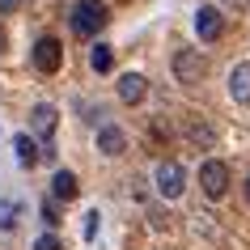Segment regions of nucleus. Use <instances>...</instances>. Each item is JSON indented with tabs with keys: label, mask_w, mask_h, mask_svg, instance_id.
<instances>
[{
	"label": "nucleus",
	"mask_w": 250,
	"mask_h": 250,
	"mask_svg": "<svg viewBox=\"0 0 250 250\" xmlns=\"http://www.w3.org/2000/svg\"><path fill=\"white\" fill-rule=\"evenodd\" d=\"M106 26V4L102 0H77V9H72V30L77 34H98Z\"/></svg>",
	"instance_id": "1"
},
{
	"label": "nucleus",
	"mask_w": 250,
	"mask_h": 250,
	"mask_svg": "<svg viewBox=\"0 0 250 250\" xmlns=\"http://www.w3.org/2000/svg\"><path fill=\"white\" fill-rule=\"evenodd\" d=\"M183 187H187L183 161H161V166H157V191H161V199H178V195H183Z\"/></svg>",
	"instance_id": "2"
},
{
	"label": "nucleus",
	"mask_w": 250,
	"mask_h": 250,
	"mask_svg": "<svg viewBox=\"0 0 250 250\" xmlns=\"http://www.w3.org/2000/svg\"><path fill=\"white\" fill-rule=\"evenodd\" d=\"M199 183H204V191H208L212 199H221L225 191H229V166H225V161H204V166H199Z\"/></svg>",
	"instance_id": "3"
},
{
	"label": "nucleus",
	"mask_w": 250,
	"mask_h": 250,
	"mask_svg": "<svg viewBox=\"0 0 250 250\" xmlns=\"http://www.w3.org/2000/svg\"><path fill=\"white\" fill-rule=\"evenodd\" d=\"M174 77H178V81H187V85L204 81V55H199L195 47H183V51L174 55Z\"/></svg>",
	"instance_id": "4"
},
{
	"label": "nucleus",
	"mask_w": 250,
	"mask_h": 250,
	"mask_svg": "<svg viewBox=\"0 0 250 250\" xmlns=\"http://www.w3.org/2000/svg\"><path fill=\"white\" fill-rule=\"evenodd\" d=\"M60 60H64V55H60V39L42 34V39L34 42V68H39V72H55Z\"/></svg>",
	"instance_id": "5"
},
{
	"label": "nucleus",
	"mask_w": 250,
	"mask_h": 250,
	"mask_svg": "<svg viewBox=\"0 0 250 250\" xmlns=\"http://www.w3.org/2000/svg\"><path fill=\"white\" fill-rule=\"evenodd\" d=\"M195 30H199V39H204V42H216V39H221V30H225V21H221V13H216L212 4H204V9L195 13Z\"/></svg>",
	"instance_id": "6"
},
{
	"label": "nucleus",
	"mask_w": 250,
	"mask_h": 250,
	"mask_svg": "<svg viewBox=\"0 0 250 250\" xmlns=\"http://www.w3.org/2000/svg\"><path fill=\"white\" fill-rule=\"evenodd\" d=\"M229 93H233V102L250 106V60L233 64V72H229Z\"/></svg>",
	"instance_id": "7"
},
{
	"label": "nucleus",
	"mask_w": 250,
	"mask_h": 250,
	"mask_svg": "<svg viewBox=\"0 0 250 250\" xmlns=\"http://www.w3.org/2000/svg\"><path fill=\"white\" fill-rule=\"evenodd\" d=\"M145 77H140V72H123V77H119V98H123V102L127 106H136V102H145Z\"/></svg>",
	"instance_id": "8"
},
{
	"label": "nucleus",
	"mask_w": 250,
	"mask_h": 250,
	"mask_svg": "<svg viewBox=\"0 0 250 250\" xmlns=\"http://www.w3.org/2000/svg\"><path fill=\"white\" fill-rule=\"evenodd\" d=\"M98 148H102L106 157H119V153L127 148V136L119 132V127H110V123H106V127H98Z\"/></svg>",
	"instance_id": "9"
},
{
	"label": "nucleus",
	"mask_w": 250,
	"mask_h": 250,
	"mask_svg": "<svg viewBox=\"0 0 250 250\" xmlns=\"http://www.w3.org/2000/svg\"><path fill=\"white\" fill-rule=\"evenodd\" d=\"M51 199H77V174L72 170H55L51 174Z\"/></svg>",
	"instance_id": "10"
},
{
	"label": "nucleus",
	"mask_w": 250,
	"mask_h": 250,
	"mask_svg": "<svg viewBox=\"0 0 250 250\" xmlns=\"http://www.w3.org/2000/svg\"><path fill=\"white\" fill-rule=\"evenodd\" d=\"M30 123H34V132H39V136H51V132H55V123H60V110L42 102V106H34Z\"/></svg>",
	"instance_id": "11"
},
{
	"label": "nucleus",
	"mask_w": 250,
	"mask_h": 250,
	"mask_svg": "<svg viewBox=\"0 0 250 250\" xmlns=\"http://www.w3.org/2000/svg\"><path fill=\"white\" fill-rule=\"evenodd\" d=\"M93 72H110V64H115V51L106 47V42H93V55H89Z\"/></svg>",
	"instance_id": "12"
},
{
	"label": "nucleus",
	"mask_w": 250,
	"mask_h": 250,
	"mask_svg": "<svg viewBox=\"0 0 250 250\" xmlns=\"http://www.w3.org/2000/svg\"><path fill=\"white\" fill-rule=\"evenodd\" d=\"M13 148H17V161H21V166H34V161H39V145H34L30 136H17Z\"/></svg>",
	"instance_id": "13"
},
{
	"label": "nucleus",
	"mask_w": 250,
	"mask_h": 250,
	"mask_svg": "<svg viewBox=\"0 0 250 250\" xmlns=\"http://www.w3.org/2000/svg\"><path fill=\"white\" fill-rule=\"evenodd\" d=\"M17 212H21V208H17L13 199H0V229H13V225H17Z\"/></svg>",
	"instance_id": "14"
},
{
	"label": "nucleus",
	"mask_w": 250,
	"mask_h": 250,
	"mask_svg": "<svg viewBox=\"0 0 250 250\" xmlns=\"http://www.w3.org/2000/svg\"><path fill=\"white\" fill-rule=\"evenodd\" d=\"M187 132L195 136L199 145H212V140H216V136H212V127H204V123H199V119H191V123H187Z\"/></svg>",
	"instance_id": "15"
},
{
	"label": "nucleus",
	"mask_w": 250,
	"mask_h": 250,
	"mask_svg": "<svg viewBox=\"0 0 250 250\" xmlns=\"http://www.w3.org/2000/svg\"><path fill=\"white\" fill-rule=\"evenodd\" d=\"M42 221H47V225H60V199H47V204H42Z\"/></svg>",
	"instance_id": "16"
},
{
	"label": "nucleus",
	"mask_w": 250,
	"mask_h": 250,
	"mask_svg": "<svg viewBox=\"0 0 250 250\" xmlns=\"http://www.w3.org/2000/svg\"><path fill=\"white\" fill-rule=\"evenodd\" d=\"M34 250H64V246H60V237H55V233H42L39 242H34Z\"/></svg>",
	"instance_id": "17"
},
{
	"label": "nucleus",
	"mask_w": 250,
	"mask_h": 250,
	"mask_svg": "<svg viewBox=\"0 0 250 250\" xmlns=\"http://www.w3.org/2000/svg\"><path fill=\"white\" fill-rule=\"evenodd\" d=\"M17 4H21V0H0V13H13Z\"/></svg>",
	"instance_id": "18"
},
{
	"label": "nucleus",
	"mask_w": 250,
	"mask_h": 250,
	"mask_svg": "<svg viewBox=\"0 0 250 250\" xmlns=\"http://www.w3.org/2000/svg\"><path fill=\"white\" fill-rule=\"evenodd\" d=\"M221 4H225V9H246L250 0H221Z\"/></svg>",
	"instance_id": "19"
},
{
	"label": "nucleus",
	"mask_w": 250,
	"mask_h": 250,
	"mask_svg": "<svg viewBox=\"0 0 250 250\" xmlns=\"http://www.w3.org/2000/svg\"><path fill=\"white\" fill-rule=\"evenodd\" d=\"M246 199H250V178H246Z\"/></svg>",
	"instance_id": "20"
}]
</instances>
